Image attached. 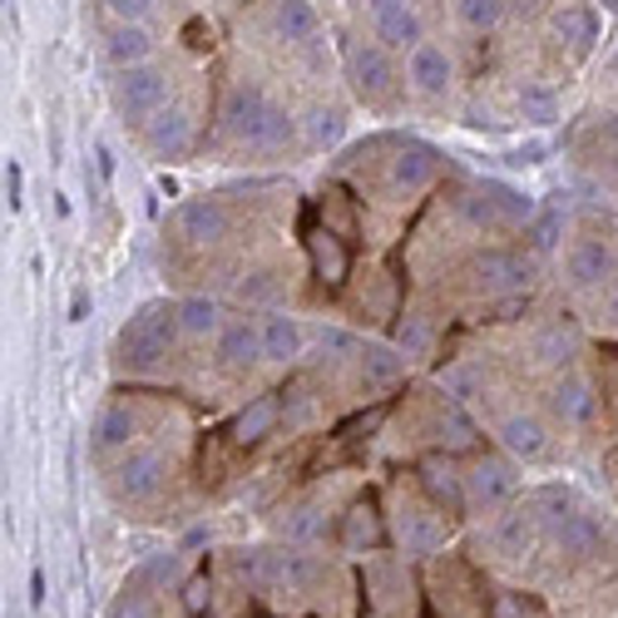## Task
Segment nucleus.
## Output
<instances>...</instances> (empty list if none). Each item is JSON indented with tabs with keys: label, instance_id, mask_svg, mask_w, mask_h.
<instances>
[{
	"label": "nucleus",
	"instance_id": "obj_1",
	"mask_svg": "<svg viewBox=\"0 0 618 618\" xmlns=\"http://www.w3.org/2000/svg\"><path fill=\"white\" fill-rule=\"evenodd\" d=\"M184 337V317H178V302H148L124 322L120 332V357L124 367L148 371L168 357V347Z\"/></svg>",
	"mask_w": 618,
	"mask_h": 618
},
{
	"label": "nucleus",
	"instance_id": "obj_2",
	"mask_svg": "<svg viewBox=\"0 0 618 618\" xmlns=\"http://www.w3.org/2000/svg\"><path fill=\"white\" fill-rule=\"evenodd\" d=\"M114 100H120L124 124H148L168 100V70L158 65H130L120 70V84H114Z\"/></svg>",
	"mask_w": 618,
	"mask_h": 618
},
{
	"label": "nucleus",
	"instance_id": "obj_3",
	"mask_svg": "<svg viewBox=\"0 0 618 618\" xmlns=\"http://www.w3.org/2000/svg\"><path fill=\"white\" fill-rule=\"evenodd\" d=\"M435 174H441V154L431 144H421V138H406L387 168V184L391 194H421V188L435 184Z\"/></svg>",
	"mask_w": 618,
	"mask_h": 618
},
{
	"label": "nucleus",
	"instance_id": "obj_4",
	"mask_svg": "<svg viewBox=\"0 0 618 618\" xmlns=\"http://www.w3.org/2000/svg\"><path fill=\"white\" fill-rule=\"evenodd\" d=\"M164 475H168L164 451H130L114 471V490H120V499L138 505V499H154L164 490Z\"/></svg>",
	"mask_w": 618,
	"mask_h": 618
},
{
	"label": "nucleus",
	"instance_id": "obj_5",
	"mask_svg": "<svg viewBox=\"0 0 618 618\" xmlns=\"http://www.w3.org/2000/svg\"><path fill=\"white\" fill-rule=\"evenodd\" d=\"M268 104H272V100L258 90V84H233V90L223 94V110H218L223 134L238 138V144H248V138L258 134V124H262V114H268Z\"/></svg>",
	"mask_w": 618,
	"mask_h": 618
},
{
	"label": "nucleus",
	"instance_id": "obj_6",
	"mask_svg": "<svg viewBox=\"0 0 618 618\" xmlns=\"http://www.w3.org/2000/svg\"><path fill=\"white\" fill-rule=\"evenodd\" d=\"M406 80H411L415 94H425V100H445V94H451V80H455V65L441 45L421 40L406 55Z\"/></svg>",
	"mask_w": 618,
	"mask_h": 618
},
{
	"label": "nucleus",
	"instance_id": "obj_7",
	"mask_svg": "<svg viewBox=\"0 0 618 618\" xmlns=\"http://www.w3.org/2000/svg\"><path fill=\"white\" fill-rule=\"evenodd\" d=\"M475 277H481L485 292H525L529 282H535V262L525 258V253H481L475 258Z\"/></svg>",
	"mask_w": 618,
	"mask_h": 618
},
{
	"label": "nucleus",
	"instance_id": "obj_8",
	"mask_svg": "<svg viewBox=\"0 0 618 618\" xmlns=\"http://www.w3.org/2000/svg\"><path fill=\"white\" fill-rule=\"evenodd\" d=\"M174 233L184 243H218L228 238V208L218 198H188L174 208Z\"/></svg>",
	"mask_w": 618,
	"mask_h": 618
},
{
	"label": "nucleus",
	"instance_id": "obj_9",
	"mask_svg": "<svg viewBox=\"0 0 618 618\" xmlns=\"http://www.w3.org/2000/svg\"><path fill=\"white\" fill-rule=\"evenodd\" d=\"M347 70H351V84H357L367 100H387L391 94V50L387 45H351L347 50Z\"/></svg>",
	"mask_w": 618,
	"mask_h": 618
},
{
	"label": "nucleus",
	"instance_id": "obj_10",
	"mask_svg": "<svg viewBox=\"0 0 618 618\" xmlns=\"http://www.w3.org/2000/svg\"><path fill=\"white\" fill-rule=\"evenodd\" d=\"M465 490H471V499L475 505H485V509H495V505H505V499H515V471H509L499 455H481V461L471 465V475H465Z\"/></svg>",
	"mask_w": 618,
	"mask_h": 618
},
{
	"label": "nucleus",
	"instance_id": "obj_11",
	"mask_svg": "<svg viewBox=\"0 0 618 618\" xmlns=\"http://www.w3.org/2000/svg\"><path fill=\"white\" fill-rule=\"evenodd\" d=\"M307 258H312V272H317V282H327V287H342L347 282V272H351V253H347V243L337 238L332 228H307Z\"/></svg>",
	"mask_w": 618,
	"mask_h": 618
},
{
	"label": "nucleus",
	"instance_id": "obj_12",
	"mask_svg": "<svg viewBox=\"0 0 618 618\" xmlns=\"http://www.w3.org/2000/svg\"><path fill=\"white\" fill-rule=\"evenodd\" d=\"M277 421H282V401H277V391H268V396H253L248 406L233 415L228 435H233V445H243V451H248V445L268 441V435L277 431Z\"/></svg>",
	"mask_w": 618,
	"mask_h": 618
},
{
	"label": "nucleus",
	"instance_id": "obj_13",
	"mask_svg": "<svg viewBox=\"0 0 618 618\" xmlns=\"http://www.w3.org/2000/svg\"><path fill=\"white\" fill-rule=\"evenodd\" d=\"M144 138L158 158H184L194 148V120L184 110H158L154 120L144 124Z\"/></svg>",
	"mask_w": 618,
	"mask_h": 618
},
{
	"label": "nucleus",
	"instance_id": "obj_14",
	"mask_svg": "<svg viewBox=\"0 0 618 618\" xmlns=\"http://www.w3.org/2000/svg\"><path fill=\"white\" fill-rule=\"evenodd\" d=\"M421 485H425V495H431L435 505L445 509V515H465V505H471V490H465V475H455L451 465L441 461V455H431V461L421 465Z\"/></svg>",
	"mask_w": 618,
	"mask_h": 618
},
{
	"label": "nucleus",
	"instance_id": "obj_15",
	"mask_svg": "<svg viewBox=\"0 0 618 618\" xmlns=\"http://www.w3.org/2000/svg\"><path fill=\"white\" fill-rule=\"evenodd\" d=\"M539 539V505H519L509 509V515H499L495 525V549L509 554V559H519V554H529Z\"/></svg>",
	"mask_w": 618,
	"mask_h": 618
},
{
	"label": "nucleus",
	"instance_id": "obj_16",
	"mask_svg": "<svg viewBox=\"0 0 618 618\" xmlns=\"http://www.w3.org/2000/svg\"><path fill=\"white\" fill-rule=\"evenodd\" d=\"M262 357V327H253V322H228L218 332V361L228 371H243V367H253V361Z\"/></svg>",
	"mask_w": 618,
	"mask_h": 618
},
{
	"label": "nucleus",
	"instance_id": "obj_17",
	"mask_svg": "<svg viewBox=\"0 0 618 618\" xmlns=\"http://www.w3.org/2000/svg\"><path fill=\"white\" fill-rule=\"evenodd\" d=\"M569 282L574 287H599L604 277H614V253L604 248V243H594V238H584V243H574L569 248Z\"/></svg>",
	"mask_w": 618,
	"mask_h": 618
},
{
	"label": "nucleus",
	"instance_id": "obj_18",
	"mask_svg": "<svg viewBox=\"0 0 618 618\" xmlns=\"http://www.w3.org/2000/svg\"><path fill=\"white\" fill-rule=\"evenodd\" d=\"M406 351L401 347H381V342H371L367 351H361V387H371V391H381V387H396L401 377H406Z\"/></svg>",
	"mask_w": 618,
	"mask_h": 618
},
{
	"label": "nucleus",
	"instance_id": "obj_19",
	"mask_svg": "<svg viewBox=\"0 0 618 618\" xmlns=\"http://www.w3.org/2000/svg\"><path fill=\"white\" fill-rule=\"evenodd\" d=\"M104 55H110V65H120V70L148 65V55H154V35H148L144 25H114L110 35H104Z\"/></svg>",
	"mask_w": 618,
	"mask_h": 618
},
{
	"label": "nucleus",
	"instance_id": "obj_20",
	"mask_svg": "<svg viewBox=\"0 0 618 618\" xmlns=\"http://www.w3.org/2000/svg\"><path fill=\"white\" fill-rule=\"evenodd\" d=\"M272 25H277V35L287 40V45H312L317 40V10H312V0H277V10H272Z\"/></svg>",
	"mask_w": 618,
	"mask_h": 618
},
{
	"label": "nucleus",
	"instance_id": "obj_21",
	"mask_svg": "<svg viewBox=\"0 0 618 618\" xmlns=\"http://www.w3.org/2000/svg\"><path fill=\"white\" fill-rule=\"evenodd\" d=\"M499 441L509 445V451L519 455V461H539V455L549 451V435H545V425L535 421V415H505L499 421Z\"/></svg>",
	"mask_w": 618,
	"mask_h": 618
},
{
	"label": "nucleus",
	"instance_id": "obj_22",
	"mask_svg": "<svg viewBox=\"0 0 618 618\" xmlns=\"http://www.w3.org/2000/svg\"><path fill=\"white\" fill-rule=\"evenodd\" d=\"M425 40V25H421V16H415L411 6H401V10H387V16H377V45H387V50H411Z\"/></svg>",
	"mask_w": 618,
	"mask_h": 618
},
{
	"label": "nucleus",
	"instance_id": "obj_23",
	"mask_svg": "<svg viewBox=\"0 0 618 618\" xmlns=\"http://www.w3.org/2000/svg\"><path fill=\"white\" fill-rule=\"evenodd\" d=\"M549 25H554V35H559L569 50H579V55L594 45V40H599V16H594L589 6H564V10H554Z\"/></svg>",
	"mask_w": 618,
	"mask_h": 618
},
{
	"label": "nucleus",
	"instance_id": "obj_24",
	"mask_svg": "<svg viewBox=\"0 0 618 618\" xmlns=\"http://www.w3.org/2000/svg\"><path fill=\"white\" fill-rule=\"evenodd\" d=\"M485 194H490V204H495V213H499V223L505 228H525L529 218H535V198L529 194H519V188H509V184H499V178H485Z\"/></svg>",
	"mask_w": 618,
	"mask_h": 618
},
{
	"label": "nucleus",
	"instance_id": "obj_25",
	"mask_svg": "<svg viewBox=\"0 0 618 618\" xmlns=\"http://www.w3.org/2000/svg\"><path fill=\"white\" fill-rule=\"evenodd\" d=\"M342 539H347V549H351V554H367V549H377L381 539H387V529H381V515H377V505H371V499L351 505Z\"/></svg>",
	"mask_w": 618,
	"mask_h": 618
},
{
	"label": "nucleus",
	"instance_id": "obj_26",
	"mask_svg": "<svg viewBox=\"0 0 618 618\" xmlns=\"http://www.w3.org/2000/svg\"><path fill=\"white\" fill-rule=\"evenodd\" d=\"M549 401H554V411H559L564 421H574V425L594 415V391H589V381L574 377V371L554 381V396H549Z\"/></svg>",
	"mask_w": 618,
	"mask_h": 618
},
{
	"label": "nucleus",
	"instance_id": "obj_27",
	"mask_svg": "<svg viewBox=\"0 0 618 618\" xmlns=\"http://www.w3.org/2000/svg\"><path fill=\"white\" fill-rule=\"evenodd\" d=\"M292 138H297V120L282 110V104H268V114H262L258 134L248 138V148H258V154H282Z\"/></svg>",
	"mask_w": 618,
	"mask_h": 618
},
{
	"label": "nucleus",
	"instance_id": "obj_28",
	"mask_svg": "<svg viewBox=\"0 0 618 618\" xmlns=\"http://www.w3.org/2000/svg\"><path fill=\"white\" fill-rule=\"evenodd\" d=\"M297 351H302V327L292 322V317H268L262 322V357L268 361H292Z\"/></svg>",
	"mask_w": 618,
	"mask_h": 618
},
{
	"label": "nucleus",
	"instance_id": "obj_29",
	"mask_svg": "<svg viewBox=\"0 0 618 618\" xmlns=\"http://www.w3.org/2000/svg\"><path fill=\"white\" fill-rule=\"evenodd\" d=\"M302 134H307V144H312V148H332V144H342V134H347V114L337 110V104H317V110L302 120Z\"/></svg>",
	"mask_w": 618,
	"mask_h": 618
},
{
	"label": "nucleus",
	"instance_id": "obj_30",
	"mask_svg": "<svg viewBox=\"0 0 618 618\" xmlns=\"http://www.w3.org/2000/svg\"><path fill=\"white\" fill-rule=\"evenodd\" d=\"M268 584H282V589H307L317 579V564L307 554H268Z\"/></svg>",
	"mask_w": 618,
	"mask_h": 618
},
{
	"label": "nucleus",
	"instance_id": "obj_31",
	"mask_svg": "<svg viewBox=\"0 0 618 618\" xmlns=\"http://www.w3.org/2000/svg\"><path fill=\"white\" fill-rule=\"evenodd\" d=\"M559 549L569 554V559H589V554H599V525L574 509V515L559 525Z\"/></svg>",
	"mask_w": 618,
	"mask_h": 618
},
{
	"label": "nucleus",
	"instance_id": "obj_32",
	"mask_svg": "<svg viewBox=\"0 0 618 618\" xmlns=\"http://www.w3.org/2000/svg\"><path fill=\"white\" fill-rule=\"evenodd\" d=\"M134 411L130 406H110V411H100V421H94V445L100 451H120V445H130L134 441Z\"/></svg>",
	"mask_w": 618,
	"mask_h": 618
},
{
	"label": "nucleus",
	"instance_id": "obj_33",
	"mask_svg": "<svg viewBox=\"0 0 618 618\" xmlns=\"http://www.w3.org/2000/svg\"><path fill=\"white\" fill-rule=\"evenodd\" d=\"M519 114L529 124H554L559 120V94L549 84H519Z\"/></svg>",
	"mask_w": 618,
	"mask_h": 618
},
{
	"label": "nucleus",
	"instance_id": "obj_34",
	"mask_svg": "<svg viewBox=\"0 0 618 618\" xmlns=\"http://www.w3.org/2000/svg\"><path fill=\"white\" fill-rule=\"evenodd\" d=\"M178 317H184V332L188 337H208V332H223L218 327V302H213V297H184V302H178Z\"/></svg>",
	"mask_w": 618,
	"mask_h": 618
},
{
	"label": "nucleus",
	"instance_id": "obj_35",
	"mask_svg": "<svg viewBox=\"0 0 618 618\" xmlns=\"http://www.w3.org/2000/svg\"><path fill=\"white\" fill-rule=\"evenodd\" d=\"M184 574V554L178 549H164V554H148L144 564L134 569V584H158V589H168V584Z\"/></svg>",
	"mask_w": 618,
	"mask_h": 618
},
{
	"label": "nucleus",
	"instance_id": "obj_36",
	"mask_svg": "<svg viewBox=\"0 0 618 618\" xmlns=\"http://www.w3.org/2000/svg\"><path fill=\"white\" fill-rule=\"evenodd\" d=\"M401 539H406V549L411 554H425V549H435V539H441V525H435L431 515H401Z\"/></svg>",
	"mask_w": 618,
	"mask_h": 618
},
{
	"label": "nucleus",
	"instance_id": "obj_37",
	"mask_svg": "<svg viewBox=\"0 0 618 618\" xmlns=\"http://www.w3.org/2000/svg\"><path fill=\"white\" fill-rule=\"evenodd\" d=\"M455 10H461V20L475 30V35H485V30L499 25V16H505V0H455Z\"/></svg>",
	"mask_w": 618,
	"mask_h": 618
},
{
	"label": "nucleus",
	"instance_id": "obj_38",
	"mask_svg": "<svg viewBox=\"0 0 618 618\" xmlns=\"http://www.w3.org/2000/svg\"><path fill=\"white\" fill-rule=\"evenodd\" d=\"M277 292H282V272H277V268H258L253 277H243V282H238V297H243V302H253V307L272 302Z\"/></svg>",
	"mask_w": 618,
	"mask_h": 618
},
{
	"label": "nucleus",
	"instance_id": "obj_39",
	"mask_svg": "<svg viewBox=\"0 0 618 618\" xmlns=\"http://www.w3.org/2000/svg\"><path fill=\"white\" fill-rule=\"evenodd\" d=\"M461 213L475 223V228H505V223H499V213H495V204H490V194H485L481 184H475L471 194L461 198Z\"/></svg>",
	"mask_w": 618,
	"mask_h": 618
},
{
	"label": "nucleus",
	"instance_id": "obj_40",
	"mask_svg": "<svg viewBox=\"0 0 618 618\" xmlns=\"http://www.w3.org/2000/svg\"><path fill=\"white\" fill-rule=\"evenodd\" d=\"M535 505H539V519H549V525H564V519L574 515V499H569V490L564 485H545Z\"/></svg>",
	"mask_w": 618,
	"mask_h": 618
},
{
	"label": "nucleus",
	"instance_id": "obj_41",
	"mask_svg": "<svg viewBox=\"0 0 618 618\" xmlns=\"http://www.w3.org/2000/svg\"><path fill=\"white\" fill-rule=\"evenodd\" d=\"M441 387H445V396L471 401L475 391H481V367H451V371H441Z\"/></svg>",
	"mask_w": 618,
	"mask_h": 618
},
{
	"label": "nucleus",
	"instance_id": "obj_42",
	"mask_svg": "<svg viewBox=\"0 0 618 618\" xmlns=\"http://www.w3.org/2000/svg\"><path fill=\"white\" fill-rule=\"evenodd\" d=\"M525 238L535 243L539 253H549L554 243H559V213H554V208H545V213H535V218L525 223Z\"/></svg>",
	"mask_w": 618,
	"mask_h": 618
},
{
	"label": "nucleus",
	"instance_id": "obj_43",
	"mask_svg": "<svg viewBox=\"0 0 618 618\" xmlns=\"http://www.w3.org/2000/svg\"><path fill=\"white\" fill-rule=\"evenodd\" d=\"M396 347L406 351V357H425V347H431V332H425L421 317H401V322H396Z\"/></svg>",
	"mask_w": 618,
	"mask_h": 618
},
{
	"label": "nucleus",
	"instance_id": "obj_44",
	"mask_svg": "<svg viewBox=\"0 0 618 618\" xmlns=\"http://www.w3.org/2000/svg\"><path fill=\"white\" fill-rule=\"evenodd\" d=\"M322 228H332L337 238H351V233H357V228H351V208L342 204V194H327L322 198Z\"/></svg>",
	"mask_w": 618,
	"mask_h": 618
},
{
	"label": "nucleus",
	"instance_id": "obj_45",
	"mask_svg": "<svg viewBox=\"0 0 618 618\" xmlns=\"http://www.w3.org/2000/svg\"><path fill=\"white\" fill-rule=\"evenodd\" d=\"M104 10H110L120 25H144V16L154 10V0H104Z\"/></svg>",
	"mask_w": 618,
	"mask_h": 618
},
{
	"label": "nucleus",
	"instance_id": "obj_46",
	"mask_svg": "<svg viewBox=\"0 0 618 618\" xmlns=\"http://www.w3.org/2000/svg\"><path fill=\"white\" fill-rule=\"evenodd\" d=\"M6 204H10V213L25 204V168L16 158H6Z\"/></svg>",
	"mask_w": 618,
	"mask_h": 618
},
{
	"label": "nucleus",
	"instance_id": "obj_47",
	"mask_svg": "<svg viewBox=\"0 0 618 618\" xmlns=\"http://www.w3.org/2000/svg\"><path fill=\"white\" fill-rule=\"evenodd\" d=\"M208 599H213L208 579H204V574H194V579L184 584V609H188V614H204V609H208Z\"/></svg>",
	"mask_w": 618,
	"mask_h": 618
},
{
	"label": "nucleus",
	"instance_id": "obj_48",
	"mask_svg": "<svg viewBox=\"0 0 618 618\" xmlns=\"http://www.w3.org/2000/svg\"><path fill=\"white\" fill-rule=\"evenodd\" d=\"M381 421H387V406H377V411L357 415V421H347V425H342V435H347V441H361V435L381 431Z\"/></svg>",
	"mask_w": 618,
	"mask_h": 618
},
{
	"label": "nucleus",
	"instance_id": "obj_49",
	"mask_svg": "<svg viewBox=\"0 0 618 618\" xmlns=\"http://www.w3.org/2000/svg\"><path fill=\"white\" fill-rule=\"evenodd\" d=\"M110 618H154V609H148L138 594H124V599L110 609Z\"/></svg>",
	"mask_w": 618,
	"mask_h": 618
},
{
	"label": "nucleus",
	"instance_id": "obj_50",
	"mask_svg": "<svg viewBox=\"0 0 618 618\" xmlns=\"http://www.w3.org/2000/svg\"><path fill=\"white\" fill-rule=\"evenodd\" d=\"M90 287H74V297H70V322H90Z\"/></svg>",
	"mask_w": 618,
	"mask_h": 618
},
{
	"label": "nucleus",
	"instance_id": "obj_51",
	"mask_svg": "<svg viewBox=\"0 0 618 618\" xmlns=\"http://www.w3.org/2000/svg\"><path fill=\"white\" fill-rule=\"evenodd\" d=\"M94 168H100L104 184L114 178V148H110V144H94Z\"/></svg>",
	"mask_w": 618,
	"mask_h": 618
},
{
	"label": "nucleus",
	"instance_id": "obj_52",
	"mask_svg": "<svg viewBox=\"0 0 618 618\" xmlns=\"http://www.w3.org/2000/svg\"><path fill=\"white\" fill-rule=\"evenodd\" d=\"M545 158V144H519V148H509V164H539Z\"/></svg>",
	"mask_w": 618,
	"mask_h": 618
},
{
	"label": "nucleus",
	"instance_id": "obj_53",
	"mask_svg": "<svg viewBox=\"0 0 618 618\" xmlns=\"http://www.w3.org/2000/svg\"><path fill=\"white\" fill-rule=\"evenodd\" d=\"M322 351H351V332H322Z\"/></svg>",
	"mask_w": 618,
	"mask_h": 618
},
{
	"label": "nucleus",
	"instance_id": "obj_54",
	"mask_svg": "<svg viewBox=\"0 0 618 618\" xmlns=\"http://www.w3.org/2000/svg\"><path fill=\"white\" fill-rule=\"evenodd\" d=\"M30 604H45V569H30Z\"/></svg>",
	"mask_w": 618,
	"mask_h": 618
},
{
	"label": "nucleus",
	"instance_id": "obj_55",
	"mask_svg": "<svg viewBox=\"0 0 618 618\" xmlns=\"http://www.w3.org/2000/svg\"><path fill=\"white\" fill-rule=\"evenodd\" d=\"M377 16H387V10H401V6H411V0H367Z\"/></svg>",
	"mask_w": 618,
	"mask_h": 618
},
{
	"label": "nucleus",
	"instance_id": "obj_56",
	"mask_svg": "<svg viewBox=\"0 0 618 618\" xmlns=\"http://www.w3.org/2000/svg\"><path fill=\"white\" fill-rule=\"evenodd\" d=\"M495 618H519V604L515 599H499L495 604Z\"/></svg>",
	"mask_w": 618,
	"mask_h": 618
},
{
	"label": "nucleus",
	"instance_id": "obj_57",
	"mask_svg": "<svg viewBox=\"0 0 618 618\" xmlns=\"http://www.w3.org/2000/svg\"><path fill=\"white\" fill-rule=\"evenodd\" d=\"M609 322L618 327V287H614V297H609Z\"/></svg>",
	"mask_w": 618,
	"mask_h": 618
},
{
	"label": "nucleus",
	"instance_id": "obj_58",
	"mask_svg": "<svg viewBox=\"0 0 618 618\" xmlns=\"http://www.w3.org/2000/svg\"><path fill=\"white\" fill-rule=\"evenodd\" d=\"M604 6H609V10H618V0H604Z\"/></svg>",
	"mask_w": 618,
	"mask_h": 618
}]
</instances>
